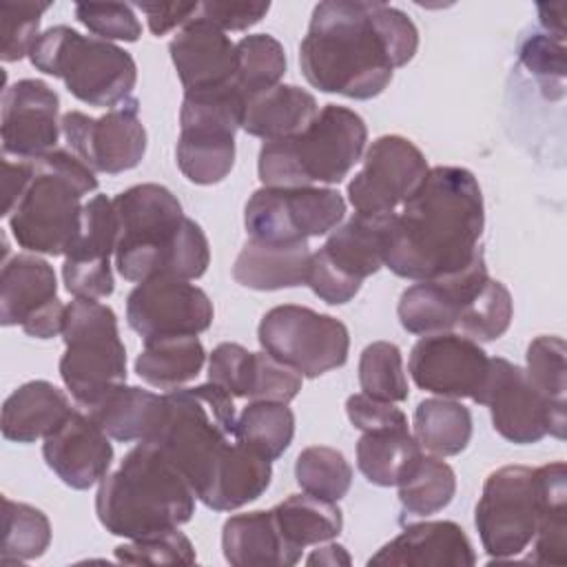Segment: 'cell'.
Returning a JSON list of instances; mask_svg holds the SVG:
<instances>
[{
    "label": "cell",
    "mask_w": 567,
    "mask_h": 567,
    "mask_svg": "<svg viewBox=\"0 0 567 567\" xmlns=\"http://www.w3.org/2000/svg\"><path fill=\"white\" fill-rule=\"evenodd\" d=\"M419 49L414 22L383 2L326 0L312 9L299 44L301 73L310 86L352 100H372Z\"/></svg>",
    "instance_id": "obj_1"
},
{
    "label": "cell",
    "mask_w": 567,
    "mask_h": 567,
    "mask_svg": "<svg viewBox=\"0 0 567 567\" xmlns=\"http://www.w3.org/2000/svg\"><path fill=\"white\" fill-rule=\"evenodd\" d=\"M483 226L476 177L461 166H434L401 210L390 213L383 266L412 281L456 272L483 250Z\"/></svg>",
    "instance_id": "obj_2"
},
{
    "label": "cell",
    "mask_w": 567,
    "mask_h": 567,
    "mask_svg": "<svg viewBox=\"0 0 567 567\" xmlns=\"http://www.w3.org/2000/svg\"><path fill=\"white\" fill-rule=\"evenodd\" d=\"M117 217L115 268L126 281L153 277L199 279L210 264L202 226L186 217L162 184H135L113 197Z\"/></svg>",
    "instance_id": "obj_3"
},
{
    "label": "cell",
    "mask_w": 567,
    "mask_h": 567,
    "mask_svg": "<svg viewBox=\"0 0 567 567\" xmlns=\"http://www.w3.org/2000/svg\"><path fill=\"white\" fill-rule=\"evenodd\" d=\"M195 492L182 470L151 441H137L120 467L100 481L95 514L102 527L126 540L188 523Z\"/></svg>",
    "instance_id": "obj_4"
},
{
    "label": "cell",
    "mask_w": 567,
    "mask_h": 567,
    "mask_svg": "<svg viewBox=\"0 0 567 567\" xmlns=\"http://www.w3.org/2000/svg\"><path fill=\"white\" fill-rule=\"evenodd\" d=\"M95 188V173L69 148L31 159L29 184L7 217L18 246L33 255H64L80 226L82 197Z\"/></svg>",
    "instance_id": "obj_5"
},
{
    "label": "cell",
    "mask_w": 567,
    "mask_h": 567,
    "mask_svg": "<svg viewBox=\"0 0 567 567\" xmlns=\"http://www.w3.org/2000/svg\"><path fill=\"white\" fill-rule=\"evenodd\" d=\"M365 142L368 126L357 111L326 104L301 133L264 142L257 173L275 188L339 184L361 162Z\"/></svg>",
    "instance_id": "obj_6"
},
{
    "label": "cell",
    "mask_w": 567,
    "mask_h": 567,
    "mask_svg": "<svg viewBox=\"0 0 567 567\" xmlns=\"http://www.w3.org/2000/svg\"><path fill=\"white\" fill-rule=\"evenodd\" d=\"M164 401L162 423L148 441L182 470L199 498L237 441L233 396L208 381L168 390Z\"/></svg>",
    "instance_id": "obj_7"
},
{
    "label": "cell",
    "mask_w": 567,
    "mask_h": 567,
    "mask_svg": "<svg viewBox=\"0 0 567 567\" xmlns=\"http://www.w3.org/2000/svg\"><path fill=\"white\" fill-rule=\"evenodd\" d=\"M29 60L38 71L60 78L73 97L97 109L124 104L137 82V64L128 51L66 24L40 33Z\"/></svg>",
    "instance_id": "obj_8"
},
{
    "label": "cell",
    "mask_w": 567,
    "mask_h": 567,
    "mask_svg": "<svg viewBox=\"0 0 567 567\" xmlns=\"http://www.w3.org/2000/svg\"><path fill=\"white\" fill-rule=\"evenodd\" d=\"M62 341L60 377L80 408L89 410L106 392L126 383V348L111 306L73 297L66 303Z\"/></svg>",
    "instance_id": "obj_9"
},
{
    "label": "cell",
    "mask_w": 567,
    "mask_h": 567,
    "mask_svg": "<svg viewBox=\"0 0 567 567\" xmlns=\"http://www.w3.org/2000/svg\"><path fill=\"white\" fill-rule=\"evenodd\" d=\"M244 106L246 97L233 82L184 93L175 159L188 182L210 186L228 177L235 164V133L241 128Z\"/></svg>",
    "instance_id": "obj_10"
},
{
    "label": "cell",
    "mask_w": 567,
    "mask_h": 567,
    "mask_svg": "<svg viewBox=\"0 0 567 567\" xmlns=\"http://www.w3.org/2000/svg\"><path fill=\"white\" fill-rule=\"evenodd\" d=\"M388 221L390 213H354L348 221L339 224L326 244L312 252L306 286L330 306L354 299L363 279L383 266Z\"/></svg>",
    "instance_id": "obj_11"
},
{
    "label": "cell",
    "mask_w": 567,
    "mask_h": 567,
    "mask_svg": "<svg viewBox=\"0 0 567 567\" xmlns=\"http://www.w3.org/2000/svg\"><path fill=\"white\" fill-rule=\"evenodd\" d=\"M257 339L264 352L308 379L341 368L350 350L343 321L297 303L270 308L259 321Z\"/></svg>",
    "instance_id": "obj_12"
},
{
    "label": "cell",
    "mask_w": 567,
    "mask_h": 567,
    "mask_svg": "<svg viewBox=\"0 0 567 567\" xmlns=\"http://www.w3.org/2000/svg\"><path fill=\"white\" fill-rule=\"evenodd\" d=\"M536 470L505 465L494 470L485 483L474 512V525L483 549L507 560L523 554L538 527Z\"/></svg>",
    "instance_id": "obj_13"
},
{
    "label": "cell",
    "mask_w": 567,
    "mask_h": 567,
    "mask_svg": "<svg viewBox=\"0 0 567 567\" xmlns=\"http://www.w3.org/2000/svg\"><path fill=\"white\" fill-rule=\"evenodd\" d=\"M346 215V199L334 188H257L244 208V226L252 239L270 244L308 241L332 233Z\"/></svg>",
    "instance_id": "obj_14"
},
{
    "label": "cell",
    "mask_w": 567,
    "mask_h": 567,
    "mask_svg": "<svg viewBox=\"0 0 567 567\" xmlns=\"http://www.w3.org/2000/svg\"><path fill=\"white\" fill-rule=\"evenodd\" d=\"M474 403L487 405L494 430L509 443L532 445L545 439H565V410L551 408L529 383L525 368L489 357V370Z\"/></svg>",
    "instance_id": "obj_15"
},
{
    "label": "cell",
    "mask_w": 567,
    "mask_h": 567,
    "mask_svg": "<svg viewBox=\"0 0 567 567\" xmlns=\"http://www.w3.org/2000/svg\"><path fill=\"white\" fill-rule=\"evenodd\" d=\"M361 162L348 184V199L357 213L368 215L394 213L416 193L430 171L421 148L401 135L377 137Z\"/></svg>",
    "instance_id": "obj_16"
},
{
    "label": "cell",
    "mask_w": 567,
    "mask_h": 567,
    "mask_svg": "<svg viewBox=\"0 0 567 567\" xmlns=\"http://www.w3.org/2000/svg\"><path fill=\"white\" fill-rule=\"evenodd\" d=\"M66 146L93 173L117 175L135 168L146 153V128L135 97L109 109L102 117L69 111L60 117Z\"/></svg>",
    "instance_id": "obj_17"
},
{
    "label": "cell",
    "mask_w": 567,
    "mask_h": 567,
    "mask_svg": "<svg viewBox=\"0 0 567 567\" xmlns=\"http://www.w3.org/2000/svg\"><path fill=\"white\" fill-rule=\"evenodd\" d=\"M215 317L208 295L184 279L153 277L140 281L126 297V321L144 341L155 337L199 334Z\"/></svg>",
    "instance_id": "obj_18"
},
{
    "label": "cell",
    "mask_w": 567,
    "mask_h": 567,
    "mask_svg": "<svg viewBox=\"0 0 567 567\" xmlns=\"http://www.w3.org/2000/svg\"><path fill=\"white\" fill-rule=\"evenodd\" d=\"M408 370L412 381L443 399H472L481 392L489 357L461 332L423 334L410 350Z\"/></svg>",
    "instance_id": "obj_19"
},
{
    "label": "cell",
    "mask_w": 567,
    "mask_h": 567,
    "mask_svg": "<svg viewBox=\"0 0 567 567\" xmlns=\"http://www.w3.org/2000/svg\"><path fill=\"white\" fill-rule=\"evenodd\" d=\"M117 246V217L113 199L91 197L80 215L75 237L64 250L62 281L73 297L104 299L113 295L115 279L111 257Z\"/></svg>",
    "instance_id": "obj_20"
},
{
    "label": "cell",
    "mask_w": 567,
    "mask_h": 567,
    "mask_svg": "<svg viewBox=\"0 0 567 567\" xmlns=\"http://www.w3.org/2000/svg\"><path fill=\"white\" fill-rule=\"evenodd\" d=\"M2 155L13 159H38L58 148L60 97L42 80L24 78L2 93Z\"/></svg>",
    "instance_id": "obj_21"
},
{
    "label": "cell",
    "mask_w": 567,
    "mask_h": 567,
    "mask_svg": "<svg viewBox=\"0 0 567 567\" xmlns=\"http://www.w3.org/2000/svg\"><path fill=\"white\" fill-rule=\"evenodd\" d=\"M487 279L485 255L478 250L465 268L405 288L396 306L403 330L421 337L454 332L463 308L476 297Z\"/></svg>",
    "instance_id": "obj_22"
},
{
    "label": "cell",
    "mask_w": 567,
    "mask_h": 567,
    "mask_svg": "<svg viewBox=\"0 0 567 567\" xmlns=\"http://www.w3.org/2000/svg\"><path fill=\"white\" fill-rule=\"evenodd\" d=\"M42 456L64 485L89 489L109 474L113 445L111 436L86 412L73 410L44 439Z\"/></svg>",
    "instance_id": "obj_23"
},
{
    "label": "cell",
    "mask_w": 567,
    "mask_h": 567,
    "mask_svg": "<svg viewBox=\"0 0 567 567\" xmlns=\"http://www.w3.org/2000/svg\"><path fill=\"white\" fill-rule=\"evenodd\" d=\"M168 53L184 93L226 86L235 80V42H230L226 31L202 16L186 22L173 35Z\"/></svg>",
    "instance_id": "obj_24"
},
{
    "label": "cell",
    "mask_w": 567,
    "mask_h": 567,
    "mask_svg": "<svg viewBox=\"0 0 567 567\" xmlns=\"http://www.w3.org/2000/svg\"><path fill=\"white\" fill-rule=\"evenodd\" d=\"M474 563L472 543L454 520L408 525L368 560V565L392 567H472Z\"/></svg>",
    "instance_id": "obj_25"
},
{
    "label": "cell",
    "mask_w": 567,
    "mask_h": 567,
    "mask_svg": "<svg viewBox=\"0 0 567 567\" xmlns=\"http://www.w3.org/2000/svg\"><path fill=\"white\" fill-rule=\"evenodd\" d=\"M58 299V279L53 266L33 255H16L2 264L0 272V323H31Z\"/></svg>",
    "instance_id": "obj_26"
},
{
    "label": "cell",
    "mask_w": 567,
    "mask_h": 567,
    "mask_svg": "<svg viewBox=\"0 0 567 567\" xmlns=\"http://www.w3.org/2000/svg\"><path fill=\"white\" fill-rule=\"evenodd\" d=\"M73 410L58 385L44 379L27 381L4 399L0 430L7 441L35 443L47 439Z\"/></svg>",
    "instance_id": "obj_27"
},
{
    "label": "cell",
    "mask_w": 567,
    "mask_h": 567,
    "mask_svg": "<svg viewBox=\"0 0 567 567\" xmlns=\"http://www.w3.org/2000/svg\"><path fill=\"white\" fill-rule=\"evenodd\" d=\"M310 257L308 241L270 244L248 237L233 264V279L250 290L295 288L306 284Z\"/></svg>",
    "instance_id": "obj_28"
},
{
    "label": "cell",
    "mask_w": 567,
    "mask_h": 567,
    "mask_svg": "<svg viewBox=\"0 0 567 567\" xmlns=\"http://www.w3.org/2000/svg\"><path fill=\"white\" fill-rule=\"evenodd\" d=\"M221 549L233 567H288L301 558L284 540L270 509L230 516L221 529Z\"/></svg>",
    "instance_id": "obj_29"
},
{
    "label": "cell",
    "mask_w": 567,
    "mask_h": 567,
    "mask_svg": "<svg viewBox=\"0 0 567 567\" xmlns=\"http://www.w3.org/2000/svg\"><path fill=\"white\" fill-rule=\"evenodd\" d=\"M319 113L312 93L295 84H277L246 100L241 128L264 142L286 140L301 133Z\"/></svg>",
    "instance_id": "obj_30"
},
{
    "label": "cell",
    "mask_w": 567,
    "mask_h": 567,
    "mask_svg": "<svg viewBox=\"0 0 567 567\" xmlns=\"http://www.w3.org/2000/svg\"><path fill=\"white\" fill-rule=\"evenodd\" d=\"M164 394L137 385H117L106 392L86 414L113 439L120 443L148 441L162 423L164 416Z\"/></svg>",
    "instance_id": "obj_31"
},
{
    "label": "cell",
    "mask_w": 567,
    "mask_h": 567,
    "mask_svg": "<svg viewBox=\"0 0 567 567\" xmlns=\"http://www.w3.org/2000/svg\"><path fill=\"white\" fill-rule=\"evenodd\" d=\"M270 461L237 439L199 501L215 512H233L257 501L270 487Z\"/></svg>",
    "instance_id": "obj_32"
},
{
    "label": "cell",
    "mask_w": 567,
    "mask_h": 567,
    "mask_svg": "<svg viewBox=\"0 0 567 567\" xmlns=\"http://www.w3.org/2000/svg\"><path fill=\"white\" fill-rule=\"evenodd\" d=\"M536 470L538 527L532 540V563L565 565L567 556V467L554 461Z\"/></svg>",
    "instance_id": "obj_33"
},
{
    "label": "cell",
    "mask_w": 567,
    "mask_h": 567,
    "mask_svg": "<svg viewBox=\"0 0 567 567\" xmlns=\"http://www.w3.org/2000/svg\"><path fill=\"white\" fill-rule=\"evenodd\" d=\"M206 363V350L195 334L155 337L144 341L135 359L137 377L157 390H177L193 381Z\"/></svg>",
    "instance_id": "obj_34"
},
{
    "label": "cell",
    "mask_w": 567,
    "mask_h": 567,
    "mask_svg": "<svg viewBox=\"0 0 567 567\" xmlns=\"http://www.w3.org/2000/svg\"><path fill=\"white\" fill-rule=\"evenodd\" d=\"M270 512L288 547L299 554L310 545L337 538L343 529V514L337 501L312 496L308 492L290 494Z\"/></svg>",
    "instance_id": "obj_35"
},
{
    "label": "cell",
    "mask_w": 567,
    "mask_h": 567,
    "mask_svg": "<svg viewBox=\"0 0 567 567\" xmlns=\"http://www.w3.org/2000/svg\"><path fill=\"white\" fill-rule=\"evenodd\" d=\"M423 454L410 430L363 432L357 443L359 472L379 487L399 485Z\"/></svg>",
    "instance_id": "obj_36"
},
{
    "label": "cell",
    "mask_w": 567,
    "mask_h": 567,
    "mask_svg": "<svg viewBox=\"0 0 567 567\" xmlns=\"http://www.w3.org/2000/svg\"><path fill=\"white\" fill-rule=\"evenodd\" d=\"M414 439L434 456H456L472 439V412L456 399H425L414 410Z\"/></svg>",
    "instance_id": "obj_37"
},
{
    "label": "cell",
    "mask_w": 567,
    "mask_h": 567,
    "mask_svg": "<svg viewBox=\"0 0 567 567\" xmlns=\"http://www.w3.org/2000/svg\"><path fill=\"white\" fill-rule=\"evenodd\" d=\"M235 432L246 447L272 463L292 443L295 414L288 403L250 401L237 416Z\"/></svg>",
    "instance_id": "obj_38"
},
{
    "label": "cell",
    "mask_w": 567,
    "mask_h": 567,
    "mask_svg": "<svg viewBox=\"0 0 567 567\" xmlns=\"http://www.w3.org/2000/svg\"><path fill=\"white\" fill-rule=\"evenodd\" d=\"M396 487L405 512L430 516L452 503L456 494V474L441 456L421 454Z\"/></svg>",
    "instance_id": "obj_39"
},
{
    "label": "cell",
    "mask_w": 567,
    "mask_h": 567,
    "mask_svg": "<svg viewBox=\"0 0 567 567\" xmlns=\"http://www.w3.org/2000/svg\"><path fill=\"white\" fill-rule=\"evenodd\" d=\"M2 565L40 558L51 545V523L47 514L29 503L2 498Z\"/></svg>",
    "instance_id": "obj_40"
},
{
    "label": "cell",
    "mask_w": 567,
    "mask_h": 567,
    "mask_svg": "<svg viewBox=\"0 0 567 567\" xmlns=\"http://www.w3.org/2000/svg\"><path fill=\"white\" fill-rule=\"evenodd\" d=\"M235 49L237 69L233 82L246 100L279 84L286 73V51L277 38L268 33L244 35Z\"/></svg>",
    "instance_id": "obj_41"
},
{
    "label": "cell",
    "mask_w": 567,
    "mask_h": 567,
    "mask_svg": "<svg viewBox=\"0 0 567 567\" xmlns=\"http://www.w3.org/2000/svg\"><path fill=\"white\" fill-rule=\"evenodd\" d=\"M512 317L514 301L507 286L489 277L476 297L463 308L454 332H461L476 343H487L507 332Z\"/></svg>",
    "instance_id": "obj_42"
},
{
    "label": "cell",
    "mask_w": 567,
    "mask_h": 567,
    "mask_svg": "<svg viewBox=\"0 0 567 567\" xmlns=\"http://www.w3.org/2000/svg\"><path fill=\"white\" fill-rule=\"evenodd\" d=\"M295 478L303 492L339 503L352 485V467L339 450L310 445L295 461Z\"/></svg>",
    "instance_id": "obj_43"
},
{
    "label": "cell",
    "mask_w": 567,
    "mask_h": 567,
    "mask_svg": "<svg viewBox=\"0 0 567 567\" xmlns=\"http://www.w3.org/2000/svg\"><path fill=\"white\" fill-rule=\"evenodd\" d=\"M359 385L365 394L381 401L399 403L408 399V377L396 343L372 341L363 348L359 357Z\"/></svg>",
    "instance_id": "obj_44"
},
{
    "label": "cell",
    "mask_w": 567,
    "mask_h": 567,
    "mask_svg": "<svg viewBox=\"0 0 567 567\" xmlns=\"http://www.w3.org/2000/svg\"><path fill=\"white\" fill-rule=\"evenodd\" d=\"M565 341L556 334H540L532 339L525 354V374L534 390L556 410H565L567 368Z\"/></svg>",
    "instance_id": "obj_45"
},
{
    "label": "cell",
    "mask_w": 567,
    "mask_h": 567,
    "mask_svg": "<svg viewBox=\"0 0 567 567\" xmlns=\"http://www.w3.org/2000/svg\"><path fill=\"white\" fill-rule=\"evenodd\" d=\"M115 558L128 565H193L197 560L190 538L179 527L122 543L115 547Z\"/></svg>",
    "instance_id": "obj_46"
},
{
    "label": "cell",
    "mask_w": 567,
    "mask_h": 567,
    "mask_svg": "<svg viewBox=\"0 0 567 567\" xmlns=\"http://www.w3.org/2000/svg\"><path fill=\"white\" fill-rule=\"evenodd\" d=\"M49 2H9L0 4L2 18V49L0 58L4 62H18L31 53L40 38V22Z\"/></svg>",
    "instance_id": "obj_47"
},
{
    "label": "cell",
    "mask_w": 567,
    "mask_h": 567,
    "mask_svg": "<svg viewBox=\"0 0 567 567\" xmlns=\"http://www.w3.org/2000/svg\"><path fill=\"white\" fill-rule=\"evenodd\" d=\"M75 18L102 40L137 42L142 35V24L135 16L133 4L126 2H78Z\"/></svg>",
    "instance_id": "obj_48"
},
{
    "label": "cell",
    "mask_w": 567,
    "mask_h": 567,
    "mask_svg": "<svg viewBox=\"0 0 567 567\" xmlns=\"http://www.w3.org/2000/svg\"><path fill=\"white\" fill-rule=\"evenodd\" d=\"M303 377L292 370L290 365L277 361L268 352H255L252 359V372L248 381V394L250 401H277V403H290L301 392Z\"/></svg>",
    "instance_id": "obj_49"
},
{
    "label": "cell",
    "mask_w": 567,
    "mask_h": 567,
    "mask_svg": "<svg viewBox=\"0 0 567 567\" xmlns=\"http://www.w3.org/2000/svg\"><path fill=\"white\" fill-rule=\"evenodd\" d=\"M255 352L246 350L239 343L224 341L213 348L208 357V381L224 388L230 396L248 394V381L252 372Z\"/></svg>",
    "instance_id": "obj_50"
},
{
    "label": "cell",
    "mask_w": 567,
    "mask_h": 567,
    "mask_svg": "<svg viewBox=\"0 0 567 567\" xmlns=\"http://www.w3.org/2000/svg\"><path fill=\"white\" fill-rule=\"evenodd\" d=\"M520 62L540 80L543 89H551V82L563 89L565 78V47L563 38L549 33H532L520 44Z\"/></svg>",
    "instance_id": "obj_51"
},
{
    "label": "cell",
    "mask_w": 567,
    "mask_h": 567,
    "mask_svg": "<svg viewBox=\"0 0 567 567\" xmlns=\"http://www.w3.org/2000/svg\"><path fill=\"white\" fill-rule=\"evenodd\" d=\"M346 414L350 423L361 432L379 430H408V416L390 401L374 399L365 392L350 394L346 401Z\"/></svg>",
    "instance_id": "obj_52"
},
{
    "label": "cell",
    "mask_w": 567,
    "mask_h": 567,
    "mask_svg": "<svg viewBox=\"0 0 567 567\" xmlns=\"http://www.w3.org/2000/svg\"><path fill=\"white\" fill-rule=\"evenodd\" d=\"M270 9V2H202L199 16L221 31H244L257 24Z\"/></svg>",
    "instance_id": "obj_53"
},
{
    "label": "cell",
    "mask_w": 567,
    "mask_h": 567,
    "mask_svg": "<svg viewBox=\"0 0 567 567\" xmlns=\"http://www.w3.org/2000/svg\"><path fill=\"white\" fill-rule=\"evenodd\" d=\"M135 9L146 16L151 33L159 38L190 22L199 13V2H137Z\"/></svg>",
    "instance_id": "obj_54"
},
{
    "label": "cell",
    "mask_w": 567,
    "mask_h": 567,
    "mask_svg": "<svg viewBox=\"0 0 567 567\" xmlns=\"http://www.w3.org/2000/svg\"><path fill=\"white\" fill-rule=\"evenodd\" d=\"M29 177H31V159H13L2 155V188H4L2 217L11 215L22 190L29 184Z\"/></svg>",
    "instance_id": "obj_55"
},
{
    "label": "cell",
    "mask_w": 567,
    "mask_h": 567,
    "mask_svg": "<svg viewBox=\"0 0 567 567\" xmlns=\"http://www.w3.org/2000/svg\"><path fill=\"white\" fill-rule=\"evenodd\" d=\"M350 563L352 560H350L346 547L337 545V543L319 547L315 554H310L306 558V565H328V567H334V565H350Z\"/></svg>",
    "instance_id": "obj_56"
},
{
    "label": "cell",
    "mask_w": 567,
    "mask_h": 567,
    "mask_svg": "<svg viewBox=\"0 0 567 567\" xmlns=\"http://www.w3.org/2000/svg\"><path fill=\"white\" fill-rule=\"evenodd\" d=\"M563 11H565V4H538L540 24L549 31V35H556V38L565 35Z\"/></svg>",
    "instance_id": "obj_57"
}]
</instances>
